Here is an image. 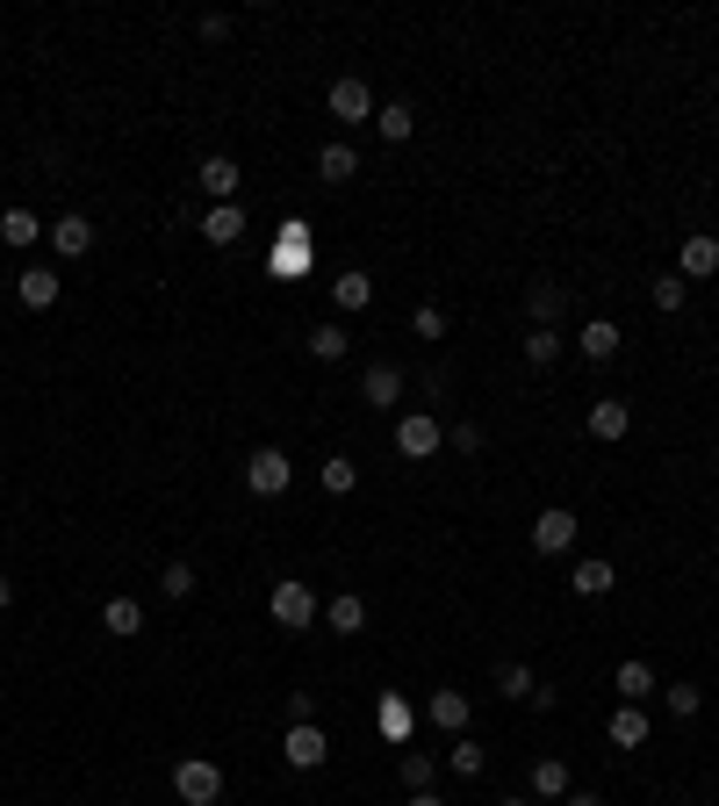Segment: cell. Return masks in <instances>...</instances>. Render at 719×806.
<instances>
[{
    "label": "cell",
    "mask_w": 719,
    "mask_h": 806,
    "mask_svg": "<svg viewBox=\"0 0 719 806\" xmlns=\"http://www.w3.org/2000/svg\"><path fill=\"white\" fill-rule=\"evenodd\" d=\"M446 763H453L461 778H482V763H490V756H482V741H475V735H461L453 749H446Z\"/></svg>",
    "instance_id": "836d02e7"
},
{
    "label": "cell",
    "mask_w": 719,
    "mask_h": 806,
    "mask_svg": "<svg viewBox=\"0 0 719 806\" xmlns=\"http://www.w3.org/2000/svg\"><path fill=\"white\" fill-rule=\"evenodd\" d=\"M526 361H532V367L562 361V331H526Z\"/></svg>",
    "instance_id": "d590c367"
},
{
    "label": "cell",
    "mask_w": 719,
    "mask_h": 806,
    "mask_svg": "<svg viewBox=\"0 0 719 806\" xmlns=\"http://www.w3.org/2000/svg\"><path fill=\"white\" fill-rule=\"evenodd\" d=\"M86 245H94V223H86L80 209H72V217H58V223H51V253H58V259H80Z\"/></svg>",
    "instance_id": "9a60e30c"
},
{
    "label": "cell",
    "mask_w": 719,
    "mask_h": 806,
    "mask_svg": "<svg viewBox=\"0 0 719 806\" xmlns=\"http://www.w3.org/2000/svg\"><path fill=\"white\" fill-rule=\"evenodd\" d=\"M173 792H180L188 806H216L223 799V771L209 763V756H180V763H173Z\"/></svg>",
    "instance_id": "6da1fadb"
},
{
    "label": "cell",
    "mask_w": 719,
    "mask_h": 806,
    "mask_svg": "<svg viewBox=\"0 0 719 806\" xmlns=\"http://www.w3.org/2000/svg\"><path fill=\"white\" fill-rule=\"evenodd\" d=\"M8 605H15V576H0V612H8Z\"/></svg>",
    "instance_id": "b9f144b4"
},
{
    "label": "cell",
    "mask_w": 719,
    "mask_h": 806,
    "mask_svg": "<svg viewBox=\"0 0 719 806\" xmlns=\"http://www.w3.org/2000/svg\"><path fill=\"white\" fill-rule=\"evenodd\" d=\"M375 130H381L389 144H411V138H417V108H411V102H389V108H375Z\"/></svg>",
    "instance_id": "d6986e66"
},
{
    "label": "cell",
    "mask_w": 719,
    "mask_h": 806,
    "mask_svg": "<svg viewBox=\"0 0 719 806\" xmlns=\"http://www.w3.org/2000/svg\"><path fill=\"white\" fill-rule=\"evenodd\" d=\"M274 274H309V223H303V217H288V223H281Z\"/></svg>",
    "instance_id": "8fae6325"
},
{
    "label": "cell",
    "mask_w": 719,
    "mask_h": 806,
    "mask_svg": "<svg viewBox=\"0 0 719 806\" xmlns=\"http://www.w3.org/2000/svg\"><path fill=\"white\" fill-rule=\"evenodd\" d=\"M360 396H367L375 411H396V404H403V367H396V361H375L367 375H360Z\"/></svg>",
    "instance_id": "30bf717a"
},
{
    "label": "cell",
    "mask_w": 719,
    "mask_h": 806,
    "mask_svg": "<svg viewBox=\"0 0 719 806\" xmlns=\"http://www.w3.org/2000/svg\"><path fill=\"white\" fill-rule=\"evenodd\" d=\"M202 238H209V245H238V238H245V209H238V202H216V209L202 217Z\"/></svg>",
    "instance_id": "2e32d148"
},
{
    "label": "cell",
    "mask_w": 719,
    "mask_h": 806,
    "mask_svg": "<svg viewBox=\"0 0 719 806\" xmlns=\"http://www.w3.org/2000/svg\"><path fill=\"white\" fill-rule=\"evenodd\" d=\"M411 806H446V799H439V792H411Z\"/></svg>",
    "instance_id": "7bdbcfd3"
},
{
    "label": "cell",
    "mask_w": 719,
    "mask_h": 806,
    "mask_svg": "<svg viewBox=\"0 0 719 806\" xmlns=\"http://www.w3.org/2000/svg\"><path fill=\"white\" fill-rule=\"evenodd\" d=\"M396 778H403V785H411V792H432V778H439V763H432L425 749H411V756H403V763H396Z\"/></svg>",
    "instance_id": "d6a6232c"
},
{
    "label": "cell",
    "mask_w": 719,
    "mask_h": 806,
    "mask_svg": "<svg viewBox=\"0 0 719 806\" xmlns=\"http://www.w3.org/2000/svg\"><path fill=\"white\" fill-rule=\"evenodd\" d=\"M568 548H576V512L547 504V512L532 518V554H568Z\"/></svg>",
    "instance_id": "5b68a950"
},
{
    "label": "cell",
    "mask_w": 719,
    "mask_h": 806,
    "mask_svg": "<svg viewBox=\"0 0 719 806\" xmlns=\"http://www.w3.org/2000/svg\"><path fill=\"white\" fill-rule=\"evenodd\" d=\"M612 685H618V699H626V705H640L648 691H662V685H655V669H648V663H618V677H612Z\"/></svg>",
    "instance_id": "83f0119b"
},
{
    "label": "cell",
    "mask_w": 719,
    "mask_h": 806,
    "mask_svg": "<svg viewBox=\"0 0 719 806\" xmlns=\"http://www.w3.org/2000/svg\"><path fill=\"white\" fill-rule=\"evenodd\" d=\"M497 806H526V799H518V792H511V799H497Z\"/></svg>",
    "instance_id": "ee69618b"
},
{
    "label": "cell",
    "mask_w": 719,
    "mask_h": 806,
    "mask_svg": "<svg viewBox=\"0 0 719 806\" xmlns=\"http://www.w3.org/2000/svg\"><path fill=\"white\" fill-rule=\"evenodd\" d=\"M102 627H108V634H122V641L144 634V605H138V598H108V605H102Z\"/></svg>",
    "instance_id": "cb8c5ba5"
},
{
    "label": "cell",
    "mask_w": 719,
    "mask_h": 806,
    "mask_svg": "<svg viewBox=\"0 0 719 806\" xmlns=\"http://www.w3.org/2000/svg\"><path fill=\"white\" fill-rule=\"evenodd\" d=\"M425 713H432V727H446V735H468V713H475V705H468V691L439 685V691L425 699Z\"/></svg>",
    "instance_id": "7c38bea8"
},
{
    "label": "cell",
    "mask_w": 719,
    "mask_h": 806,
    "mask_svg": "<svg viewBox=\"0 0 719 806\" xmlns=\"http://www.w3.org/2000/svg\"><path fill=\"white\" fill-rule=\"evenodd\" d=\"M662 699H669V713H676V721H691V713L705 705V691H698V685H669Z\"/></svg>",
    "instance_id": "74e56055"
},
{
    "label": "cell",
    "mask_w": 719,
    "mask_h": 806,
    "mask_svg": "<svg viewBox=\"0 0 719 806\" xmlns=\"http://www.w3.org/2000/svg\"><path fill=\"white\" fill-rule=\"evenodd\" d=\"M353 173H360V152H353V144H325V152H317V180H331V188H345Z\"/></svg>",
    "instance_id": "ffe728a7"
},
{
    "label": "cell",
    "mask_w": 719,
    "mask_h": 806,
    "mask_svg": "<svg viewBox=\"0 0 719 806\" xmlns=\"http://www.w3.org/2000/svg\"><path fill=\"white\" fill-rule=\"evenodd\" d=\"M158 598L188 605V598H195V569H188V562H166V569H158Z\"/></svg>",
    "instance_id": "1f68e13d"
},
{
    "label": "cell",
    "mask_w": 719,
    "mask_h": 806,
    "mask_svg": "<svg viewBox=\"0 0 719 806\" xmlns=\"http://www.w3.org/2000/svg\"><path fill=\"white\" fill-rule=\"evenodd\" d=\"M411 331H417L425 346H439V339H446V309H439V303H417V309H411Z\"/></svg>",
    "instance_id": "e575fe53"
},
{
    "label": "cell",
    "mask_w": 719,
    "mask_h": 806,
    "mask_svg": "<svg viewBox=\"0 0 719 806\" xmlns=\"http://www.w3.org/2000/svg\"><path fill=\"white\" fill-rule=\"evenodd\" d=\"M267 612H274V627H288V634H303L309 619H317V598H309L303 576H281L274 598H267Z\"/></svg>",
    "instance_id": "3957f363"
},
{
    "label": "cell",
    "mask_w": 719,
    "mask_h": 806,
    "mask_svg": "<svg viewBox=\"0 0 719 806\" xmlns=\"http://www.w3.org/2000/svg\"><path fill=\"white\" fill-rule=\"evenodd\" d=\"M0 238H8V245H15V253H30V245L36 238H44V223H36V209H8V217H0Z\"/></svg>",
    "instance_id": "603a6c76"
},
{
    "label": "cell",
    "mask_w": 719,
    "mask_h": 806,
    "mask_svg": "<svg viewBox=\"0 0 719 806\" xmlns=\"http://www.w3.org/2000/svg\"><path fill=\"white\" fill-rule=\"evenodd\" d=\"M325 108H331V122H375V94H367V80H331V94H325Z\"/></svg>",
    "instance_id": "8992f818"
},
{
    "label": "cell",
    "mask_w": 719,
    "mask_h": 806,
    "mask_svg": "<svg viewBox=\"0 0 719 806\" xmlns=\"http://www.w3.org/2000/svg\"><path fill=\"white\" fill-rule=\"evenodd\" d=\"M446 440L461 446V454H475V446H482V425H453V432H446Z\"/></svg>",
    "instance_id": "ab89813d"
},
{
    "label": "cell",
    "mask_w": 719,
    "mask_h": 806,
    "mask_svg": "<svg viewBox=\"0 0 719 806\" xmlns=\"http://www.w3.org/2000/svg\"><path fill=\"white\" fill-rule=\"evenodd\" d=\"M317 476H325L331 498H353V490H360V462H353V454H331V462L317 468Z\"/></svg>",
    "instance_id": "f1b7e54d"
},
{
    "label": "cell",
    "mask_w": 719,
    "mask_h": 806,
    "mask_svg": "<svg viewBox=\"0 0 719 806\" xmlns=\"http://www.w3.org/2000/svg\"><path fill=\"white\" fill-rule=\"evenodd\" d=\"M626 432H634V411H626V404H618V396H598V404H590V440H626Z\"/></svg>",
    "instance_id": "4fadbf2b"
},
{
    "label": "cell",
    "mask_w": 719,
    "mask_h": 806,
    "mask_svg": "<svg viewBox=\"0 0 719 806\" xmlns=\"http://www.w3.org/2000/svg\"><path fill=\"white\" fill-rule=\"evenodd\" d=\"M195 180H202V195L209 202H238V188H245V166L231 152H209L202 166H195Z\"/></svg>",
    "instance_id": "277c9868"
},
{
    "label": "cell",
    "mask_w": 719,
    "mask_h": 806,
    "mask_svg": "<svg viewBox=\"0 0 719 806\" xmlns=\"http://www.w3.org/2000/svg\"><path fill=\"white\" fill-rule=\"evenodd\" d=\"M396 446L411 454V462H432L446 446V432H439V418H425V411H411V418H396Z\"/></svg>",
    "instance_id": "52a82bcc"
},
{
    "label": "cell",
    "mask_w": 719,
    "mask_h": 806,
    "mask_svg": "<svg viewBox=\"0 0 719 806\" xmlns=\"http://www.w3.org/2000/svg\"><path fill=\"white\" fill-rule=\"evenodd\" d=\"M325 619H331V634H360V627H367V605H360V591H339V598L325 605Z\"/></svg>",
    "instance_id": "d4e9b609"
},
{
    "label": "cell",
    "mask_w": 719,
    "mask_h": 806,
    "mask_svg": "<svg viewBox=\"0 0 719 806\" xmlns=\"http://www.w3.org/2000/svg\"><path fill=\"white\" fill-rule=\"evenodd\" d=\"M676 274H684V281H712L719 274V238H712V231H691V238H684Z\"/></svg>",
    "instance_id": "ba28073f"
},
{
    "label": "cell",
    "mask_w": 719,
    "mask_h": 806,
    "mask_svg": "<svg viewBox=\"0 0 719 806\" xmlns=\"http://www.w3.org/2000/svg\"><path fill=\"white\" fill-rule=\"evenodd\" d=\"M648 295H655V309H684V295H691V281H684V274H662V281H655V289H648Z\"/></svg>",
    "instance_id": "8d00e7d4"
},
{
    "label": "cell",
    "mask_w": 719,
    "mask_h": 806,
    "mask_svg": "<svg viewBox=\"0 0 719 806\" xmlns=\"http://www.w3.org/2000/svg\"><path fill=\"white\" fill-rule=\"evenodd\" d=\"M281 756H288L295 771H325V756H331V741H325V727L309 721V727H288V741H281Z\"/></svg>",
    "instance_id": "9c48e42d"
},
{
    "label": "cell",
    "mask_w": 719,
    "mask_h": 806,
    "mask_svg": "<svg viewBox=\"0 0 719 806\" xmlns=\"http://www.w3.org/2000/svg\"><path fill=\"white\" fill-rule=\"evenodd\" d=\"M562 806H604V799H598V792H568Z\"/></svg>",
    "instance_id": "60d3db41"
},
{
    "label": "cell",
    "mask_w": 719,
    "mask_h": 806,
    "mask_svg": "<svg viewBox=\"0 0 719 806\" xmlns=\"http://www.w3.org/2000/svg\"><path fill=\"white\" fill-rule=\"evenodd\" d=\"M612 584H618V569L604 562V554H590V562H576V569H568V591H576V598H604Z\"/></svg>",
    "instance_id": "5bb4252c"
},
{
    "label": "cell",
    "mask_w": 719,
    "mask_h": 806,
    "mask_svg": "<svg viewBox=\"0 0 719 806\" xmlns=\"http://www.w3.org/2000/svg\"><path fill=\"white\" fill-rule=\"evenodd\" d=\"M309 361H325V367H339L345 361V353H353V339H345V325H317V331H309Z\"/></svg>",
    "instance_id": "ac0fdd59"
},
{
    "label": "cell",
    "mask_w": 719,
    "mask_h": 806,
    "mask_svg": "<svg viewBox=\"0 0 719 806\" xmlns=\"http://www.w3.org/2000/svg\"><path fill=\"white\" fill-rule=\"evenodd\" d=\"M317 721V699H309V691H288V727H309Z\"/></svg>",
    "instance_id": "f35d334b"
},
{
    "label": "cell",
    "mask_w": 719,
    "mask_h": 806,
    "mask_svg": "<svg viewBox=\"0 0 719 806\" xmlns=\"http://www.w3.org/2000/svg\"><path fill=\"white\" fill-rule=\"evenodd\" d=\"M612 741H618V749H640V741H648V713H640V705H618V713H612Z\"/></svg>",
    "instance_id": "4dcf8cb0"
},
{
    "label": "cell",
    "mask_w": 719,
    "mask_h": 806,
    "mask_svg": "<svg viewBox=\"0 0 719 806\" xmlns=\"http://www.w3.org/2000/svg\"><path fill=\"white\" fill-rule=\"evenodd\" d=\"M288 482H295V462L281 454V446H259V454H245V490H252V498H281Z\"/></svg>",
    "instance_id": "7a4b0ae2"
},
{
    "label": "cell",
    "mask_w": 719,
    "mask_h": 806,
    "mask_svg": "<svg viewBox=\"0 0 719 806\" xmlns=\"http://www.w3.org/2000/svg\"><path fill=\"white\" fill-rule=\"evenodd\" d=\"M532 792H540V799H568V763L562 756H540V763H532Z\"/></svg>",
    "instance_id": "484cf974"
},
{
    "label": "cell",
    "mask_w": 719,
    "mask_h": 806,
    "mask_svg": "<svg viewBox=\"0 0 719 806\" xmlns=\"http://www.w3.org/2000/svg\"><path fill=\"white\" fill-rule=\"evenodd\" d=\"M497 691H504V699H518V705H532V691H540V677H532L526 663H497Z\"/></svg>",
    "instance_id": "f546056e"
},
{
    "label": "cell",
    "mask_w": 719,
    "mask_h": 806,
    "mask_svg": "<svg viewBox=\"0 0 719 806\" xmlns=\"http://www.w3.org/2000/svg\"><path fill=\"white\" fill-rule=\"evenodd\" d=\"M562 303H568V295L554 289V281H540V289L526 295V309H532V331H554V317H562Z\"/></svg>",
    "instance_id": "4316f807"
},
{
    "label": "cell",
    "mask_w": 719,
    "mask_h": 806,
    "mask_svg": "<svg viewBox=\"0 0 719 806\" xmlns=\"http://www.w3.org/2000/svg\"><path fill=\"white\" fill-rule=\"evenodd\" d=\"M576 353H582V361H612V353H618V325H612V317H590L582 339H576Z\"/></svg>",
    "instance_id": "e0dca14e"
},
{
    "label": "cell",
    "mask_w": 719,
    "mask_h": 806,
    "mask_svg": "<svg viewBox=\"0 0 719 806\" xmlns=\"http://www.w3.org/2000/svg\"><path fill=\"white\" fill-rule=\"evenodd\" d=\"M331 303H339V317H353V309H367V303H375V281H367V274L353 267V274H339V281H331Z\"/></svg>",
    "instance_id": "44dd1931"
},
{
    "label": "cell",
    "mask_w": 719,
    "mask_h": 806,
    "mask_svg": "<svg viewBox=\"0 0 719 806\" xmlns=\"http://www.w3.org/2000/svg\"><path fill=\"white\" fill-rule=\"evenodd\" d=\"M15 295H22V309H51L58 303V274L51 267H30V274L15 281Z\"/></svg>",
    "instance_id": "7402d4cb"
}]
</instances>
